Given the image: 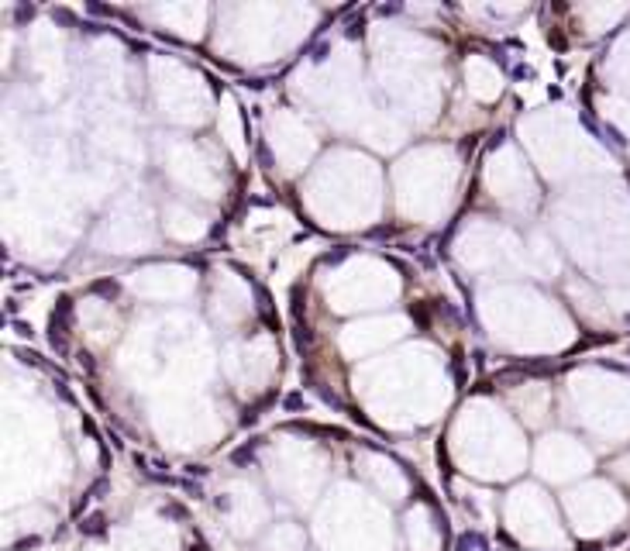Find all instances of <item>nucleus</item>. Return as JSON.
<instances>
[{
	"label": "nucleus",
	"instance_id": "nucleus-1",
	"mask_svg": "<svg viewBox=\"0 0 630 551\" xmlns=\"http://www.w3.org/2000/svg\"><path fill=\"white\" fill-rule=\"evenodd\" d=\"M221 493L238 551H445V527L407 472L379 461L282 459Z\"/></svg>",
	"mask_w": 630,
	"mask_h": 551
},
{
	"label": "nucleus",
	"instance_id": "nucleus-2",
	"mask_svg": "<svg viewBox=\"0 0 630 551\" xmlns=\"http://www.w3.org/2000/svg\"><path fill=\"white\" fill-rule=\"evenodd\" d=\"M76 551H207L196 531L169 503H142L100 517L83 531Z\"/></svg>",
	"mask_w": 630,
	"mask_h": 551
}]
</instances>
